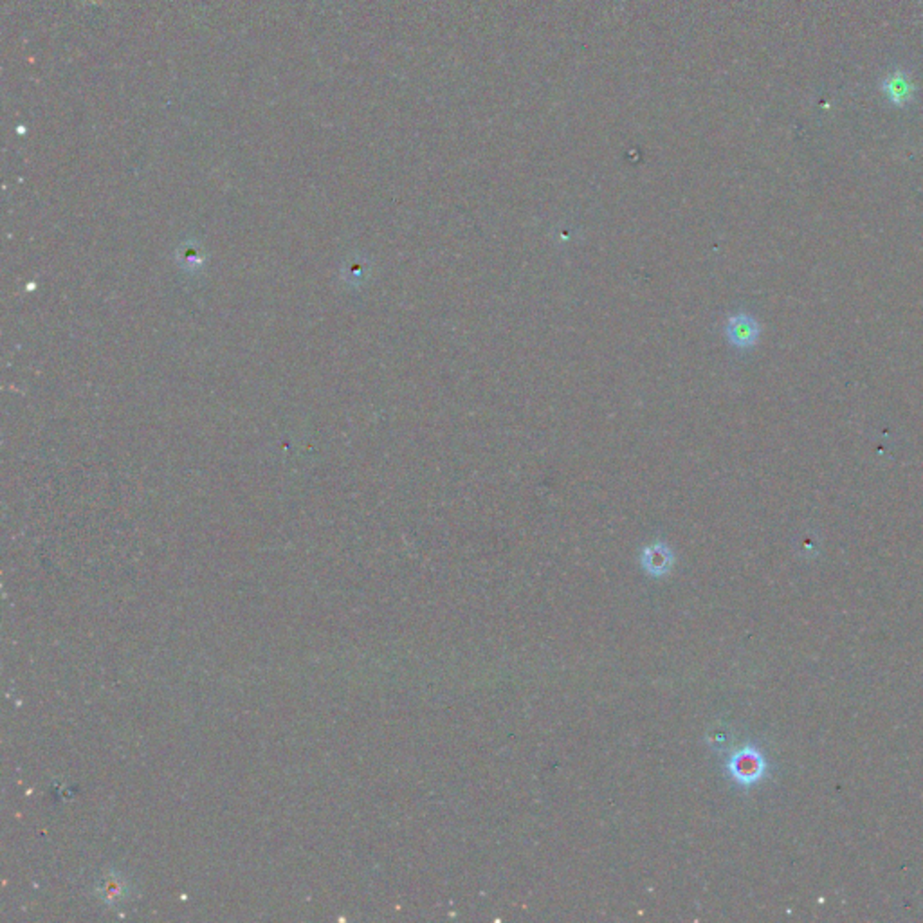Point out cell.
I'll use <instances>...</instances> for the list:
<instances>
[{
  "label": "cell",
  "instance_id": "1",
  "mask_svg": "<svg viewBox=\"0 0 923 923\" xmlns=\"http://www.w3.org/2000/svg\"><path fill=\"white\" fill-rule=\"evenodd\" d=\"M729 774L741 786H752L761 781L767 770L763 754L754 747H743L736 750L727 761Z\"/></svg>",
  "mask_w": 923,
  "mask_h": 923
},
{
  "label": "cell",
  "instance_id": "2",
  "mask_svg": "<svg viewBox=\"0 0 923 923\" xmlns=\"http://www.w3.org/2000/svg\"><path fill=\"white\" fill-rule=\"evenodd\" d=\"M759 336H761V327L750 315L738 313L727 320L725 338L732 347H736L740 351L752 349L758 345Z\"/></svg>",
  "mask_w": 923,
  "mask_h": 923
},
{
  "label": "cell",
  "instance_id": "3",
  "mask_svg": "<svg viewBox=\"0 0 923 923\" xmlns=\"http://www.w3.org/2000/svg\"><path fill=\"white\" fill-rule=\"evenodd\" d=\"M675 554L671 546L664 541L652 543L644 546L641 554V566L650 577H664L673 570Z\"/></svg>",
  "mask_w": 923,
  "mask_h": 923
},
{
  "label": "cell",
  "instance_id": "4",
  "mask_svg": "<svg viewBox=\"0 0 923 923\" xmlns=\"http://www.w3.org/2000/svg\"><path fill=\"white\" fill-rule=\"evenodd\" d=\"M880 91H882V94L885 96V100L891 105L905 107V105H909L914 100L916 87H914V84L910 82V78L907 75L896 71V73L887 75L882 80Z\"/></svg>",
  "mask_w": 923,
  "mask_h": 923
}]
</instances>
